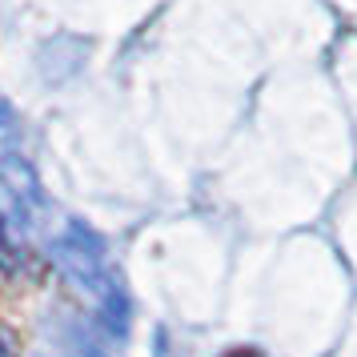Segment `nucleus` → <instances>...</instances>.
<instances>
[{
  "label": "nucleus",
  "mask_w": 357,
  "mask_h": 357,
  "mask_svg": "<svg viewBox=\"0 0 357 357\" xmlns=\"http://www.w3.org/2000/svg\"><path fill=\"white\" fill-rule=\"evenodd\" d=\"M100 245L97 237H89L81 225H73L56 241V261L68 269V277H77L89 293H97L100 309H105V321L113 325V329H125V301H121V293H116V285L105 277V269H100Z\"/></svg>",
  "instance_id": "nucleus-1"
},
{
  "label": "nucleus",
  "mask_w": 357,
  "mask_h": 357,
  "mask_svg": "<svg viewBox=\"0 0 357 357\" xmlns=\"http://www.w3.org/2000/svg\"><path fill=\"white\" fill-rule=\"evenodd\" d=\"M229 357H257V354H253V349H233Z\"/></svg>",
  "instance_id": "nucleus-2"
}]
</instances>
